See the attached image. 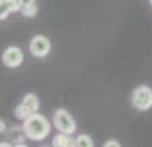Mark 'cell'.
<instances>
[{"label":"cell","instance_id":"obj_1","mask_svg":"<svg viewBox=\"0 0 152 147\" xmlns=\"http://www.w3.org/2000/svg\"><path fill=\"white\" fill-rule=\"evenodd\" d=\"M22 130H24V135L31 140H43L46 135L50 133L51 127H50V121L43 115H38V113H31L28 118L24 120L22 123Z\"/></svg>","mask_w":152,"mask_h":147},{"label":"cell","instance_id":"obj_2","mask_svg":"<svg viewBox=\"0 0 152 147\" xmlns=\"http://www.w3.org/2000/svg\"><path fill=\"white\" fill-rule=\"evenodd\" d=\"M132 105L138 111H147L152 108V89L149 86H138L132 92Z\"/></svg>","mask_w":152,"mask_h":147},{"label":"cell","instance_id":"obj_3","mask_svg":"<svg viewBox=\"0 0 152 147\" xmlns=\"http://www.w3.org/2000/svg\"><path fill=\"white\" fill-rule=\"evenodd\" d=\"M53 125L56 127L58 132H63V133H72L75 132V120L72 118L67 110H56L55 115H53Z\"/></svg>","mask_w":152,"mask_h":147},{"label":"cell","instance_id":"obj_4","mask_svg":"<svg viewBox=\"0 0 152 147\" xmlns=\"http://www.w3.org/2000/svg\"><path fill=\"white\" fill-rule=\"evenodd\" d=\"M29 50H31V53L38 58H43V56H46L50 53V50H51V43L46 36H41L38 34L34 36L33 39H31V45H29Z\"/></svg>","mask_w":152,"mask_h":147},{"label":"cell","instance_id":"obj_5","mask_svg":"<svg viewBox=\"0 0 152 147\" xmlns=\"http://www.w3.org/2000/svg\"><path fill=\"white\" fill-rule=\"evenodd\" d=\"M2 60H4V65H7L10 69H15V67H19L22 63L24 53H22V50L19 48V46H9V48L4 51Z\"/></svg>","mask_w":152,"mask_h":147},{"label":"cell","instance_id":"obj_6","mask_svg":"<svg viewBox=\"0 0 152 147\" xmlns=\"http://www.w3.org/2000/svg\"><path fill=\"white\" fill-rule=\"evenodd\" d=\"M24 5V0H0V19L4 21L10 12L21 10Z\"/></svg>","mask_w":152,"mask_h":147},{"label":"cell","instance_id":"obj_7","mask_svg":"<svg viewBox=\"0 0 152 147\" xmlns=\"http://www.w3.org/2000/svg\"><path fill=\"white\" fill-rule=\"evenodd\" d=\"M53 146L55 147H72V146H75V139H72L70 133L60 132L55 139H53Z\"/></svg>","mask_w":152,"mask_h":147},{"label":"cell","instance_id":"obj_8","mask_svg":"<svg viewBox=\"0 0 152 147\" xmlns=\"http://www.w3.org/2000/svg\"><path fill=\"white\" fill-rule=\"evenodd\" d=\"M22 105L28 106L31 113H36L38 110H39V99L36 98L34 94H26L24 99H22Z\"/></svg>","mask_w":152,"mask_h":147},{"label":"cell","instance_id":"obj_9","mask_svg":"<svg viewBox=\"0 0 152 147\" xmlns=\"http://www.w3.org/2000/svg\"><path fill=\"white\" fill-rule=\"evenodd\" d=\"M75 146L77 147H92L94 142H92V139H91L89 135L82 133V135H79V137L75 139Z\"/></svg>","mask_w":152,"mask_h":147},{"label":"cell","instance_id":"obj_10","mask_svg":"<svg viewBox=\"0 0 152 147\" xmlns=\"http://www.w3.org/2000/svg\"><path fill=\"white\" fill-rule=\"evenodd\" d=\"M29 115H31V111H29V108L26 105H22V103H21V105L15 108V118H19V120H22V121H24Z\"/></svg>","mask_w":152,"mask_h":147},{"label":"cell","instance_id":"obj_11","mask_svg":"<svg viewBox=\"0 0 152 147\" xmlns=\"http://www.w3.org/2000/svg\"><path fill=\"white\" fill-rule=\"evenodd\" d=\"M36 10H38V9H36L34 2H28V4H24L22 9H21V12L26 15V17H33V15L36 14Z\"/></svg>","mask_w":152,"mask_h":147},{"label":"cell","instance_id":"obj_12","mask_svg":"<svg viewBox=\"0 0 152 147\" xmlns=\"http://www.w3.org/2000/svg\"><path fill=\"white\" fill-rule=\"evenodd\" d=\"M104 146H106V147H111V146H113V147H118V146H120V144H118L116 140H110V142H106Z\"/></svg>","mask_w":152,"mask_h":147},{"label":"cell","instance_id":"obj_13","mask_svg":"<svg viewBox=\"0 0 152 147\" xmlns=\"http://www.w3.org/2000/svg\"><path fill=\"white\" fill-rule=\"evenodd\" d=\"M151 5H152V0H151Z\"/></svg>","mask_w":152,"mask_h":147}]
</instances>
